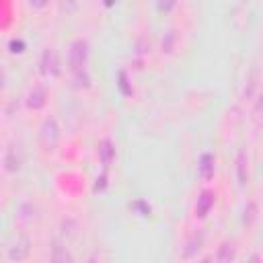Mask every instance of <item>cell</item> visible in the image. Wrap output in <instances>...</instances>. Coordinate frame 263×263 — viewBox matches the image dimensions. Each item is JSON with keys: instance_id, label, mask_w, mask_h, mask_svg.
I'll list each match as a JSON object with an SVG mask.
<instances>
[{"instance_id": "cell-6", "label": "cell", "mask_w": 263, "mask_h": 263, "mask_svg": "<svg viewBox=\"0 0 263 263\" xmlns=\"http://www.w3.org/2000/svg\"><path fill=\"white\" fill-rule=\"evenodd\" d=\"M199 175L203 179H210L214 175V156L212 154H203L199 160Z\"/></svg>"}, {"instance_id": "cell-3", "label": "cell", "mask_w": 263, "mask_h": 263, "mask_svg": "<svg viewBox=\"0 0 263 263\" xmlns=\"http://www.w3.org/2000/svg\"><path fill=\"white\" fill-rule=\"evenodd\" d=\"M41 72L45 76H58L60 72V62H58V53L53 49H45L41 55Z\"/></svg>"}, {"instance_id": "cell-11", "label": "cell", "mask_w": 263, "mask_h": 263, "mask_svg": "<svg viewBox=\"0 0 263 263\" xmlns=\"http://www.w3.org/2000/svg\"><path fill=\"white\" fill-rule=\"evenodd\" d=\"M51 259H53V261H72V255H70L68 251H62V247H55Z\"/></svg>"}, {"instance_id": "cell-13", "label": "cell", "mask_w": 263, "mask_h": 263, "mask_svg": "<svg viewBox=\"0 0 263 263\" xmlns=\"http://www.w3.org/2000/svg\"><path fill=\"white\" fill-rule=\"evenodd\" d=\"M238 179H240L242 185L247 183V175H245V154L238 156Z\"/></svg>"}, {"instance_id": "cell-9", "label": "cell", "mask_w": 263, "mask_h": 263, "mask_svg": "<svg viewBox=\"0 0 263 263\" xmlns=\"http://www.w3.org/2000/svg\"><path fill=\"white\" fill-rule=\"evenodd\" d=\"M218 261H232L234 259V249H232V245H228V242H224L222 247H220V251H218V257H216Z\"/></svg>"}, {"instance_id": "cell-15", "label": "cell", "mask_w": 263, "mask_h": 263, "mask_svg": "<svg viewBox=\"0 0 263 263\" xmlns=\"http://www.w3.org/2000/svg\"><path fill=\"white\" fill-rule=\"evenodd\" d=\"M47 4V0H31V6L33 8H43Z\"/></svg>"}, {"instance_id": "cell-2", "label": "cell", "mask_w": 263, "mask_h": 263, "mask_svg": "<svg viewBox=\"0 0 263 263\" xmlns=\"http://www.w3.org/2000/svg\"><path fill=\"white\" fill-rule=\"evenodd\" d=\"M86 55H88V45L86 41H74L72 47H70V66L74 70H80L84 64H86Z\"/></svg>"}, {"instance_id": "cell-14", "label": "cell", "mask_w": 263, "mask_h": 263, "mask_svg": "<svg viewBox=\"0 0 263 263\" xmlns=\"http://www.w3.org/2000/svg\"><path fill=\"white\" fill-rule=\"evenodd\" d=\"M255 113H257V117H259V119H263V92H261V95H259V99H257Z\"/></svg>"}, {"instance_id": "cell-8", "label": "cell", "mask_w": 263, "mask_h": 263, "mask_svg": "<svg viewBox=\"0 0 263 263\" xmlns=\"http://www.w3.org/2000/svg\"><path fill=\"white\" fill-rule=\"evenodd\" d=\"M45 105V92L41 88H35L31 95H29V107L33 109H41Z\"/></svg>"}, {"instance_id": "cell-12", "label": "cell", "mask_w": 263, "mask_h": 263, "mask_svg": "<svg viewBox=\"0 0 263 263\" xmlns=\"http://www.w3.org/2000/svg\"><path fill=\"white\" fill-rule=\"evenodd\" d=\"M173 43H175V33H173V31H168V33H166V37L162 39V51H166V53H168V51H173Z\"/></svg>"}, {"instance_id": "cell-10", "label": "cell", "mask_w": 263, "mask_h": 263, "mask_svg": "<svg viewBox=\"0 0 263 263\" xmlns=\"http://www.w3.org/2000/svg\"><path fill=\"white\" fill-rule=\"evenodd\" d=\"M199 245H201V238L199 236H191V240L187 242V249H185V257H193L201 249Z\"/></svg>"}, {"instance_id": "cell-1", "label": "cell", "mask_w": 263, "mask_h": 263, "mask_svg": "<svg viewBox=\"0 0 263 263\" xmlns=\"http://www.w3.org/2000/svg\"><path fill=\"white\" fill-rule=\"evenodd\" d=\"M39 142L43 146V150H55V146L60 144V125L53 117L45 119L41 125V134H39Z\"/></svg>"}, {"instance_id": "cell-5", "label": "cell", "mask_w": 263, "mask_h": 263, "mask_svg": "<svg viewBox=\"0 0 263 263\" xmlns=\"http://www.w3.org/2000/svg\"><path fill=\"white\" fill-rule=\"evenodd\" d=\"M214 205V195L212 193H208V191H203L199 197H197V205H195V212H197V216L199 218H203L208 212H210V208Z\"/></svg>"}, {"instance_id": "cell-7", "label": "cell", "mask_w": 263, "mask_h": 263, "mask_svg": "<svg viewBox=\"0 0 263 263\" xmlns=\"http://www.w3.org/2000/svg\"><path fill=\"white\" fill-rule=\"evenodd\" d=\"M113 154H115L113 144H111L109 140H103V142H101V148H99V156H101V162H103L105 166H109V162L113 160Z\"/></svg>"}, {"instance_id": "cell-4", "label": "cell", "mask_w": 263, "mask_h": 263, "mask_svg": "<svg viewBox=\"0 0 263 263\" xmlns=\"http://www.w3.org/2000/svg\"><path fill=\"white\" fill-rule=\"evenodd\" d=\"M29 251H31V247H29V240H18V242H14V247L8 251V259L10 261H21V259H25L27 255H29Z\"/></svg>"}]
</instances>
